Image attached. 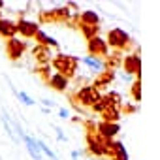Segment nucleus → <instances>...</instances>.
<instances>
[{
    "instance_id": "nucleus-6",
    "label": "nucleus",
    "mask_w": 160,
    "mask_h": 160,
    "mask_svg": "<svg viewBox=\"0 0 160 160\" xmlns=\"http://www.w3.org/2000/svg\"><path fill=\"white\" fill-rule=\"evenodd\" d=\"M70 8L64 6V8H55V10H45L40 13V21L42 23H62V21H68L70 19Z\"/></svg>"
},
{
    "instance_id": "nucleus-3",
    "label": "nucleus",
    "mask_w": 160,
    "mask_h": 160,
    "mask_svg": "<svg viewBox=\"0 0 160 160\" xmlns=\"http://www.w3.org/2000/svg\"><path fill=\"white\" fill-rule=\"evenodd\" d=\"M100 98H102V94L92 85H85V87H81L73 94V102L79 104V106H83V108H92L94 104L100 102Z\"/></svg>"
},
{
    "instance_id": "nucleus-24",
    "label": "nucleus",
    "mask_w": 160,
    "mask_h": 160,
    "mask_svg": "<svg viewBox=\"0 0 160 160\" xmlns=\"http://www.w3.org/2000/svg\"><path fill=\"white\" fill-rule=\"evenodd\" d=\"M130 94L134 98V102H141V77H136V81L132 83Z\"/></svg>"
},
{
    "instance_id": "nucleus-4",
    "label": "nucleus",
    "mask_w": 160,
    "mask_h": 160,
    "mask_svg": "<svg viewBox=\"0 0 160 160\" xmlns=\"http://www.w3.org/2000/svg\"><path fill=\"white\" fill-rule=\"evenodd\" d=\"M106 43H108V47L111 45L115 51H124V49L130 47L132 40H130L128 32H124L122 28H111V30L108 32V40H106Z\"/></svg>"
},
{
    "instance_id": "nucleus-30",
    "label": "nucleus",
    "mask_w": 160,
    "mask_h": 160,
    "mask_svg": "<svg viewBox=\"0 0 160 160\" xmlns=\"http://www.w3.org/2000/svg\"><path fill=\"white\" fill-rule=\"evenodd\" d=\"M58 113H60V117H62V119H68V117H70V113H68V109H66V108H60V109H58Z\"/></svg>"
},
{
    "instance_id": "nucleus-21",
    "label": "nucleus",
    "mask_w": 160,
    "mask_h": 160,
    "mask_svg": "<svg viewBox=\"0 0 160 160\" xmlns=\"http://www.w3.org/2000/svg\"><path fill=\"white\" fill-rule=\"evenodd\" d=\"M77 28H79V32H81V34L87 38V42L92 40L94 36H98V30H100V27H94V25H83V23H77Z\"/></svg>"
},
{
    "instance_id": "nucleus-23",
    "label": "nucleus",
    "mask_w": 160,
    "mask_h": 160,
    "mask_svg": "<svg viewBox=\"0 0 160 160\" xmlns=\"http://www.w3.org/2000/svg\"><path fill=\"white\" fill-rule=\"evenodd\" d=\"M83 64L85 66H89L92 72H104L106 70V64H104V60H100V58H92V57H85L83 58Z\"/></svg>"
},
{
    "instance_id": "nucleus-26",
    "label": "nucleus",
    "mask_w": 160,
    "mask_h": 160,
    "mask_svg": "<svg viewBox=\"0 0 160 160\" xmlns=\"http://www.w3.org/2000/svg\"><path fill=\"white\" fill-rule=\"evenodd\" d=\"M36 141H38V139H36ZM38 147H40V151H42V152H45L51 160H58V158H57V154H55V152H53V151H51V149L43 143V141H38Z\"/></svg>"
},
{
    "instance_id": "nucleus-10",
    "label": "nucleus",
    "mask_w": 160,
    "mask_h": 160,
    "mask_svg": "<svg viewBox=\"0 0 160 160\" xmlns=\"http://www.w3.org/2000/svg\"><path fill=\"white\" fill-rule=\"evenodd\" d=\"M15 27H17V34H21L23 38H34V36L38 34V30H40L38 23L27 21V19H23V17L15 23Z\"/></svg>"
},
{
    "instance_id": "nucleus-5",
    "label": "nucleus",
    "mask_w": 160,
    "mask_h": 160,
    "mask_svg": "<svg viewBox=\"0 0 160 160\" xmlns=\"http://www.w3.org/2000/svg\"><path fill=\"white\" fill-rule=\"evenodd\" d=\"M87 51L92 58H108L109 57V47L106 43V40H102L100 36H94L92 40L87 42Z\"/></svg>"
},
{
    "instance_id": "nucleus-11",
    "label": "nucleus",
    "mask_w": 160,
    "mask_h": 160,
    "mask_svg": "<svg viewBox=\"0 0 160 160\" xmlns=\"http://www.w3.org/2000/svg\"><path fill=\"white\" fill-rule=\"evenodd\" d=\"M96 132L104 138V139H108V141H113V138L119 134V122H98L96 124Z\"/></svg>"
},
{
    "instance_id": "nucleus-2",
    "label": "nucleus",
    "mask_w": 160,
    "mask_h": 160,
    "mask_svg": "<svg viewBox=\"0 0 160 160\" xmlns=\"http://www.w3.org/2000/svg\"><path fill=\"white\" fill-rule=\"evenodd\" d=\"M85 126H87V149L91 151V154H94V156H108L109 141L104 139L96 132V124L94 122H87Z\"/></svg>"
},
{
    "instance_id": "nucleus-34",
    "label": "nucleus",
    "mask_w": 160,
    "mask_h": 160,
    "mask_svg": "<svg viewBox=\"0 0 160 160\" xmlns=\"http://www.w3.org/2000/svg\"><path fill=\"white\" fill-rule=\"evenodd\" d=\"M0 19H2V12H0Z\"/></svg>"
},
{
    "instance_id": "nucleus-29",
    "label": "nucleus",
    "mask_w": 160,
    "mask_h": 160,
    "mask_svg": "<svg viewBox=\"0 0 160 160\" xmlns=\"http://www.w3.org/2000/svg\"><path fill=\"white\" fill-rule=\"evenodd\" d=\"M122 111H124V113H136V111H138V106H124Z\"/></svg>"
},
{
    "instance_id": "nucleus-27",
    "label": "nucleus",
    "mask_w": 160,
    "mask_h": 160,
    "mask_svg": "<svg viewBox=\"0 0 160 160\" xmlns=\"http://www.w3.org/2000/svg\"><path fill=\"white\" fill-rule=\"evenodd\" d=\"M19 100H21L25 106H32V104H34V100H32L27 92H19Z\"/></svg>"
},
{
    "instance_id": "nucleus-31",
    "label": "nucleus",
    "mask_w": 160,
    "mask_h": 160,
    "mask_svg": "<svg viewBox=\"0 0 160 160\" xmlns=\"http://www.w3.org/2000/svg\"><path fill=\"white\" fill-rule=\"evenodd\" d=\"M57 136H58V139H66V138H64V134H62V130H60V128H57Z\"/></svg>"
},
{
    "instance_id": "nucleus-28",
    "label": "nucleus",
    "mask_w": 160,
    "mask_h": 160,
    "mask_svg": "<svg viewBox=\"0 0 160 160\" xmlns=\"http://www.w3.org/2000/svg\"><path fill=\"white\" fill-rule=\"evenodd\" d=\"M40 75H42V77L45 79V81H47V79L51 77V75H49V68H47V66H42V68H40Z\"/></svg>"
},
{
    "instance_id": "nucleus-16",
    "label": "nucleus",
    "mask_w": 160,
    "mask_h": 160,
    "mask_svg": "<svg viewBox=\"0 0 160 160\" xmlns=\"http://www.w3.org/2000/svg\"><path fill=\"white\" fill-rule=\"evenodd\" d=\"M21 139L25 141L28 154H30L34 160H42V151H40V147H38V141H36L34 138H30V136H25V134H23V138H21Z\"/></svg>"
},
{
    "instance_id": "nucleus-25",
    "label": "nucleus",
    "mask_w": 160,
    "mask_h": 160,
    "mask_svg": "<svg viewBox=\"0 0 160 160\" xmlns=\"http://www.w3.org/2000/svg\"><path fill=\"white\" fill-rule=\"evenodd\" d=\"M104 64H106V70H111V72H115V68L121 64V55H119V53H115V55L108 57Z\"/></svg>"
},
{
    "instance_id": "nucleus-14",
    "label": "nucleus",
    "mask_w": 160,
    "mask_h": 160,
    "mask_svg": "<svg viewBox=\"0 0 160 160\" xmlns=\"http://www.w3.org/2000/svg\"><path fill=\"white\" fill-rule=\"evenodd\" d=\"M0 115H2V122H4V128L8 130V134L12 136V139H13V141H21V138H23V132H21L19 124H13V122L10 121V117H8V113H6V111H2Z\"/></svg>"
},
{
    "instance_id": "nucleus-9",
    "label": "nucleus",
    "mask_w": 160,
    "mask_h": 160,
    "mask_svg": "<svg viewBox=\"0 0 160 160\" xmlns=\"http://www.w3.org/2000/svg\"><path fill=\"white\" fill-rule=\"evenodd\" d=\"M25 51H27V42H23L19 38L6 40V55L10 60H19Z\"/></svg>"
},
{
    "instance_id": "nucleus-12",
    "label": "nucleus",
    "mask_w": 160,
    "mask_h": 160,
    "mask_svg": "<svg viewBox=\"0 0 160 160\" xmlns=\"http://www.w3.org/2000/svg\"><path fill=\"white\" fill-rule=\"evenodd\" d=\"M113 79H115V72H111V70H104V72H100V73L96 75L92 87L100 92L102 89H108V87L113 83Z\"/></svg>"
},
{
    "instance_id": "nucleus-13",
    "label": "nucleus",
    "mask_w": 160,
    "mask_h": 160,
    "mask_svg": "<svg viewBox=\"0 0 160 160\" xmlns=\"http://www.w3.org/2000/svg\"><path fill=\"white\" fill-rule=\"evenodd\" d=\"M108 156L111 160H128V152L124 149V145L121 141H109V147H108Z\"/></svg>"
},
{
    "instance_id": "nucleus-32",
    "label": "nucleus",
    "mask_w": 160,
    "mask_h": 160,
    "mask_svg": "<svg viewBox=\"0 0 160 160\" xmlns=\"http://www.w3.org/2000/svg\"><path fill=\"white\" fill-rule=\"evenodd\" d=\"M42 102H43V104H45L47 108H51V106H53V102H49V100H42Z\"/></svg>"
},
{
    "instance_id": "nucleus-22",
    "label": "nucleus",
    "mask_w": 160,
    "mask_h": 160,
    "mask_svg": "<svg viewBox=\"0 0 160 160\" xmlns=\"http://www.w3.org/2000/svg\"><path fill=\"white\" fill-rule=\"evenodd\" d=\"M104 117V122H119L121 119V109L119 108H108L100 113Z\"/></svg>"
},
{
    "instance_id": "nucleus-18",
    "label": "nucleus",
    "mask_w": 160,
    "mask_h": 160,
    "mask_svg": "<svg viewBox=\"0 0 160 160\" xmlns=\"http://www.w3.org/2000/svg\"><path fill=\"white\" fill-rule=\"evenodd\" d=\"M77 23H83V25H94V27H98V25H100V17H98V13H96V12L87 10V12H81V13L77 15Z\"/></svg>"
},
{
    "instance_id": "nucleus-1",
    "label": "nucleus",
    "mask_w": 160,
    "mask_h": 160,
    "mask_svg": "<svg viewBox=\"0 0 160 160\" xmlns=\"http://www.w3.org/2000/svg\"><path fill=\"white\" fill-rule=\"evenodd\" d=\"M51 64L53 68L57 70L58 75L66 77V79H72L77 72V66H79V58L73 57V55H64V53H58L51 58Z\"/></svg>"
},
{
    "instance_id": "nucleus-33",
    "label": "nucleus",
    "mask_w": 160,
    "mask_h": 160,
    "mask_svg": "<svg viewBox=\"0 0 160 160\" xmlns=\"http://www.w3.org/2000/svg\"><path fill=\"white\" fill-rule=\"evenodd\" d=\"M72 156H73V158L77 160V158H79V151H73V152H72Z\"/></svg>"
},
{
    "instance_id": "nucleus-19",
    "label": "nucleus",
    "mask_w": 160,
    "mask_h": 160,
    "mask_svg": "<svg viewBox=\"0 0 160 160\" xmlns=\"http://www.w3.org/2000/svg\"><path fill=\"white\" fill-rule=\"evenodd\" d=\"M34 40L38 42V45H43V47H53V49H58V42L55 40V38H51V36H47L43 30H38V34L34 36Z\"/></svg>"
},
{
    "instance_id": "nucleus-15",
    "label": "nucleus",
    "mask_w": 160,
    "mask_h": 160,
    "mask_svg": "<svg viewBox=\"0 0 160 160\" xmlns=\"http://www.w3.org/2000/svg\"><path fill=\"white\" fill-rule=\"evenodd\" d=\"M15 34H17L15 21H10V19H0V38H4V40H12V38H15Z\"/></svg>"
},
{
    "instance_id": "nucleus-17",
    "label": "nucleus",
    "mask_w": 160,
    "mask_h": 160,
    "mask_svg": "<svg viewBox=\"0 0 160 160\" xmlns=\"http://www.w3.org/2000/svg\"><path fill=\"white\" fill-rule=\"evenodd\" d=\"M47 83H49V87L55 89L57 92H64L66 87H68V79L62 77V75H58V73H53V75L47 79Z\"/></svg>"
},
{
    "instance_id": "nucleus-7",
    "label": "nucleus",
    "mask_w": 160,
    "mask_h": 160,
    "mask_svg": "<svg viewBox=\"0 0 160 160\" xmlns=\"http://www.w3.org/2000/svg\"><path fill=\"white\" fill-rule=\"evenodd\" d=\"M121 66L124 68L126 75H136V77H141V57H139V51L126 55V57L121 60Z\"/></svg>"
},
{
    "instance_id": "nucleus-8",
    "label": "nucleus",
    "mask_w": 160,
    "mask_h": 160,
    "mask_svg": "<svg viewBox=\"0 0 160 160\" xmlns=\"http://www.w3.org/2000/svg\"><path fill=\"white\" fill-rule=\"evenodd\" d=\"M121 102H122V98H121L119 92H108V94H104V96L100 98L98 104L92 106V111L102 113V111L108 109V108H119V109H121Z\"/></svg>"
},
{
    "instance_id": "nucleus-20",
    "label": "nucleus",
    "mask_w": 160,
    "mask_h": 160,
    "mask_svg": "<svg viewBox=\"0 0 160 160\" xmlns=\"http://www.w3.org/2000/svg\"><path fill=\"white\" fill-rule=\"evenodd\" d=\"M34 58L40 62V64H49L51 62V51H49V47H43V45H38L36 49H34Z\"/></svg>"
}]
</instances>
